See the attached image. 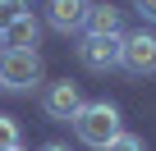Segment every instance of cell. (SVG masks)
Listing matches in <instances>:
<instances>
[{
  "mask_svg": "<svg viewBox=\"0 0 156 151\" xmlns=\"http://www.w3.org/2000/svg\"><path fill=\"white\" fill-rule=\"evenodd\" d=\"M69 124H73L78 142H87V146H97V151H106V146L124 133V128H119V110H115L110 101H83Z\"/></svg>",
  "mask_w": 156,
  "mask_h": 151,
  "instance_id": "1",
  "label": "cell"
},
{
  "mask_svg": "<svg viewBox=\"0 0 156 151\" xmlns=\"http://www.w3.org/2000/svg\"><path fill=\"white\" fill-rule=\"evenodd\" d=\"M41 83V55L37 50H0V87L32 92Z\"/></svg>",
  "mask_w": 156,
  "mask_h": 151,
  "instance_id": "2",
  "label": "cell"
},
{
  "mask_svg": "<svg viewBox=\"0 0 156 151\" xmlns=\"http://www.w3.org/2000/svg\"><path fill=\"white\" fill-rule=\"evenodd\" d=\"M73 50H78V64H83V69H92V73H110V69H119L124 37H92V32H83Z\"/></svg>",
  "mask_w": 156,
  "mask_h": 151,
  "instance_id": "3",
  "label": "cell"
},
{
  "mask_svg": "<svg viewBox=\"0 0 156 151\" xmlns=\"http://www.w3.org/2000/svg\"><path fill=\"white\" fill-rule=\"evenodd\" d=\"M119 69L133 73V78H151V73H156V37L151 32H124Z\"/></svg>",
  "mask_w": 156,
  "mask_h": 151,
  "instance_id": "4",
  "label": "cell"
},
{
  "mask_svg": "<svg viewBox=\"0 0 156 151\" xmlns=\"http://www.w3.org/2000/svg\"><path fill=\"white\" fill-rule=\"evenodd\" d=\"M78 105H83V92H78V83H69V78L51 83L46 96H41V110H46L51 119H60V124H69V119L78 115Z\"/></svg>",
  "mask_w": 156,
  "mask_h": 151,
  "instance_id": "5",
  "label": "cell"
},
{
  "mask_svg": "<svg viewBox=\"0 0 156 151\" xmlns=\"http://www.w3.org/2000/svg\"><path fill=\"white\" fill-rule=\"evenodd\" d=\"M87 9H92V0H46V23L55 32H83L87 28Z\"/></svg>",
  "mask_w": 156,
  "mask_h": 151,
  "instance_id": "6",
  "label": "cell"
},
{
  "mask_svg": "<svg viewBox=\"0 0 156 151\" xmlns=\"http://www.w3.org/2000/svg\"><path fill=\"white\" fill-rule=\"evenodd\" d=\"M37 37H41L37 14H19L14 23L0 28V50H32V46H37Z\"/></svg>",
  "mask_w": 156,
  "mask_h": 151,
  "instance_id": "7",
  "label": "cell"
},
{
  "mask_svg": "<svg viewBox=\"0 0 156 151\" xmlns=\"http://www.w3.org/2000/svg\"><path fill=\"white\" fill-rule=\"evenodd\" d=\"M83 32H92V37H124V9H115V5H92Z\"/></svg>",
  "mask_w": 156,
  "mask_h": 151,
  "instance_id": "8",
  "label": "cell"
},
{
  "mask_svg": "<svg viewBox=\"0 0 156 151\" xmlns=\"http://www.w3.org/2000/svg\"><path fill=\"white\" fill-rule=\"evenodd\" d=\"M19 142H23V133H19V119L0 115V151H19Z\"/></svg>",
  "mask_w": 156,
  "mask_h": 151,
  "instance_id": "9",
  "label": "cell"
},
{
  "mask_svg": "<svg viewBox=\"0 0 156 151\" xmlns=\"http://www.w3.org/2000/svg\"><path fill=\"white\" fill-rule=\"evenodd\" d=\"M106 151H147V142H142L138 133H119V137H115Z\"/></svg>",
  "mask_w": 156,
  "mask_h": 151,
  "instance_id": "10",
  "label": "cell"
},
{
  "mask_svg": "<svg viewBox=\"0 0 156 151\" xmlns=\"http://www.w3.org/2000/svg\"><path fill=\"white\" fill-rule=\"evenodd\" d=\"M19 14H28V0H0V28L14 23Z\"/></svg>",
  "mask_w": 156,
  "mask_h": 151,
  "instance_id": "11",
  "label": "cell"
},
{
  "mask_svg": "<svg viewBox=\"0 0 156 151\" xmlns=\"http://www.w3.org/2000/svg\"><path fill=\"white\" fill-rule=\"evenodd\" d=\"M138 14H142L147 23H156V0H138Z\"/></svg>",
  "mask_w": 156,
  "mask_h": 151,
  "instance_id": "12",
  "label": "cell"
},
{
  "mask_svg": "<svg viewBox=\"0 0 156 151\" xmlns=\"http://www.w3.org/2000/svg\"><path fill=\"white\" fill-rule=\"evenodd\" d=\"M41 151H69V146H64V142H46Z\"/></svg>",
  "mask_w": 156,
  "mask_h": 151,
  "instance_id": "13",
  "label": "cell"
},
{
  "mask_svg": "<svg viewBox=\"0 0 156 151\" xmlns=\"http://www.w3.org/2000/svg\"><path fill=\"white\" fill-rule=\"evenodd\" d=\"M19 151H23V146H19Z\"/></svg>",
  "mask_w": 156,
  "mask_h": 151,
  "instance_id": "14",
  "label": "cell"
}]
</instances>
